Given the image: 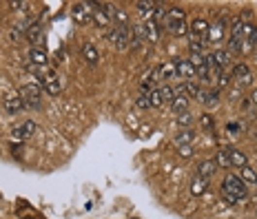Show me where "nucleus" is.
<instances>
[{"label":"nucleus","instance_id":"32","mask_svg":"<svg viewBox=\"0 0 257 219\" xmlns=\"http://www.w3.org/2000/svg\"><path fill=\"white\" fill-rule=\"evenodd\" d=\"M160 95H162V100H164V104H171L173 98H175V91L169 84H164V86H160Z\"/></svg>","mask_w":257,"mask_h":219},{"label":"nucleus","instance_id":"6","mask_svg":"<svg viewBox=\"0 0 257 219\" xmlns=\"http://www.w3.org/2000/svg\"><path fill=\"white\" fill-rule=\"evenodd\" d=\"M20 100L22 104H25V109L29 111H40L42 109V98H40V86L38 84H25L20 89Z\"/></svg>","mask_w":257,"mask_h":219},{"label":"nucleus","instance_id":"16","mask_svg":"<svg viewBox=\"0 0 257 219\" xmlns=\"http://www.w3.org/2000/svg\"><path fill=\"white\" fill-rule=\"evenodd\" d=\"M22 109H25V104H22L20 95H9V98H5V111H7V115L20 113Z\"/></svg>","mask_w":257,"mask_h":219},{"label":"nucleus","instance_id":"18","mask_svg":"<svg viewBox=\"0 0 257 219\" xmlns=\"http://www.w3.org/2000/svg\"><path fill=\"white\" fill-rule=\"evenodd\" d=\"M228 157H231V166L233 168H244L248 166V157L237 149H228Z\"/></svg>","mask_w":257,"mask_h":219},{"label":"nucleus","instance_id":"1","mask_svg":"<svg viewBox=\"0 0 257 219\" xmlns=\"http://www.w3.org/2000/svg\"><path fill=\"white\" fill-rule=\"evenodd\" d=\"M222 197L226 199L228 204H237V202L248 197V186L244 184V179L240 175L228 173L222 182Z\"/></svg>","mask_w":257,"mask_h":219},{"label":"nucleus","instance_id":"4","mask_svg":"<svg viewBox=\"0 0 257 219\" xmlns=\"http://www.w3.org/2000/svg\"><path fill=\"white\" fill-rule=\"evenodd\" d=\"M106 40L118 51H124L133 40V27H111V29L106 31Z\"/></svg>","mask_w":257,"mask_h":219},{"label":"nucleus","instance_id":"28","mask_svg":"<svg viewBox=\"0 0 257 219\" xmlns=\"http://www.w3.org/2000/svg\"><path fill=\"white\" fill-rule=\"evenodd\" d=\"M215 164L220 166V168H233V166H231V157H228V149H220V151H217Z\"/></svg>","mask_w":257,"mask_h":219},{"label":"nucleus","instance_id":"7","mask_svg":"<svg viewBox=\"0 0 257 219\" xmlns=\"http://www.w3.org/2000/svg\"><path fill=\"white\" fill-rule=\"evenodd\" d=\"M71 18L76 20L78 25H89L91 20H93L91 2H78V5H73V9H71Z\"/></svg>","mask_w":257,"mask_h":219},{"label":"nucleus","instance_id":"34","mask_svg":"<svg viewBox=\"0 0 257 219\" xmlns=\"http://www.w3.org/2000/svg\"><path fill=\"white\" fill-rule=\"evenodd\" d=\"M191 122H193V115L188 113V111H187V113H180V115H177V124H180L182 129H188V126H191Z\"/></svg>","mask_w":257,"mask_h":219},{"label":"nucleus","instance_id":"19","mask_svg":"<svg viewBox=\"0 0 257 219\" xmlns=\"http://www.w3.org/2000/svg\"><path fill=\"white\" fill-rule=\"evenodd\" d=\"M213 60H215V65L220 67L222 71L231 67V53H228L226 49H217V51H213Z\"/></svg>","mask_w":257,"mask_h":219},{"label":"nucleus","instance_id":"36","mask_svg":"<svg viewBox=\"0 0 257 219\" xmlns=\"http://www.w3.org/2000/svg\"><path fill=\"white\" fill-rule=\"evenodd\" d=\"M228 82H231V75H228V73H222L220 78H217V89H222V86H228Z\"/></svg>","mask_w":257,"mask_h":219},{"label":"nucleus","instance_id":"22","mask_svg":"<svg viewBox=\"0 0 257 219\" xmlns=\"http://www.w3.org/2000/svg\"><path fill=\"white\" fill-rule=\"evenodd\" d=\"M157 73V80H173L175 78V67H173V62H164V65H160L155 69Z\"/></svg>","mask_w":257,"mask_h":219},{"label":"nucleus","instance_id":"41","mask_svg":"<svg viewBox=\"0 0 257 219\" xmlns=\"http://www.w3.org/2000/svg\"><path fill=\"white\" fill-rule=\"evenodd\" d=\"M251 102H253V104H257V89L253 91V95H251Z\"/></svg>","mask_w":257,"mask_h":219},{"label":"nucleus","instance_id":"31","mask_svg":"<svg viewBox=\"0 0 257 219\" xmlns=\"http://www.w3.org/2000/svg\"><path fill=\"white\" fill-rule=\"evenodd\" d=\"M149 98H151V109H162V106H164V100H162V95H160V89H153L151 93H149Z\"/></svg>","mask_w":257,"mask_h":219},{"label":"nucleus","instance_id":"29","mask_svg":"<svg viewBox=\"0 0 257 219\" xmlns=\"http://www.w3.org/2000/svg\"><path fill=\"white\" fill-rule=\"evenodd\" d=\"M40 34H42L40 22H34V25L29 27V31H27V38H29L31 45H38V40H40Z\"/></svg>","mask_w":257,"mask_h":219},{"label":"nucleus","instance_id":"27","mask_svg":"<svg viewBox=\"0 0 257 219\" xmlns=\"http://www.w3.org/2000/svg\"><path fill=\"white\" fill-rule=\"evenodd\" d=\"M113 27H131L126 11L118 9V7H116V11H113Z\"/></svg>","mask_w":257,"mask_h":219},{"label":"nucleus","instance_id":"38","mask_svg":"<svg viewBox=\"0 0 257 219\" xmlns=\"http://www.w3.org/2000/svg\"><path fill=\"white\" fill-rule=\"evenodd\" d=\"M9 7H11V9H16V11H25L29 5H27V2H16V0H14V2H9Z\"/></svg>","mask_w":257,"mask_h":219},{"label":"nucleus","instance_id":"8","mask_svg":"<svg viewBox=\"0 0 257 219\" xmlns=\"http://www.w3.org/2000/svg\"><path fill=\"white\" fill-rule=\"evenodd\" d=\"M226 18H217L213 25H208V42L213 45H220L224 40V34H226Z\"/></svg>","mask_w":257,"mask_h":219},{"label":"nucleus","instance_id":"12","mask_svg":"<svg viewBox=\"0 0 257 219\" xmlns=\"http://www.w3.org/2000/svg\"><path fill=\"white\" fill-rule=\"evenodd\" d=\"M40 82H42V89H45L49 95H58V93L62 91V82H60V78H58L56 73H47V75H42Z\"/></svg>","mask_w":257,"mask_h":219},{"label":"nucleus","instance_id":"11","mask_svg":"<svg viewBox=\"0 0 257 219\" xmlns=\"http://www.w3.org/2000/svg\"><path fill=\"white\" fill-rule=\"evenodd\" d=\"M173 91H175V98H173V102H171V109L175 111L177 115L187 113V111H188V100H191V98L187 95V91H184V86H182V84L177 86V89H173Z\"/></svg>","mask_w":257,"mask_h":219},{"label":"nucleus","instance_id":"9","mask_svg":"<svg viewBox=\"0 0 257 219\" xmlns=\"http://www.w3.org/2000/svg\"><path fill=\"white\" fill-rule=\"evenodd\" d=\"M173 67H175V78H182L184 82H191L195 78V67L188 62V60H173Z\"/></svg>","mask_w":257,"mask_h":219},{"label":"nucleus","instance_id":"17","mask_svg":"<svg viewBox=\"0 0 257 219\" xmlns=\"http://www.w3.org/2000/svg\"><path fill=\"white\" fill-rule=\"evenodd\" d=\"M29 60H31V65L38 67V69H42V67H45L47 62H49V58H47V51H45V49H40V47H34V49H31Z\"/></svg>","mask_w":257,"mask_h":219},{"label":"nucleus","instance_id":"26","mask_svg":"<svg viewBox=\"0 0 257 219\" xmlns=\"http://www.w3.org/2000/svg\"><path fill=\"white\" fill-rule=\"evenodd\" d=\"M244 35H246V45H248V49L257 51V27L248 22V25H246V31H244Z\"/></svg>","mask_w":257,"mask_h":219},{"label":"nucleus","instance_id":"30","mask_svg":"<svg viewBox=\"0 0 257 219\" xmlns=\"http://www.w3.org/2000/svg\"><path fill=\"white\" fill-rule=\"evenodd\" d=\"M182 86H184V91H187V95H188V98H200V86H197V82H193V80H191V82H182Z\"/></svg>","mask_w":257,"mask_h":219},{"label":"nucleus","instance_id":"10","mask_svg":"<svg viewBox=\"0 0 257 219\" xmlns=\"http://www.w3.org/2000/svg\"><path fill=\"white\" fill-rule=\"evenodd\" d=\"M38 131V126H35V122H31V119H27V122H22L20 126H16L14 131H11V137L16 139V142H25V139H29L31 135Z\"/></svg>","mask_w":257,"mask_h":219},{"label":"nucleus","instance_id":"5","mask_svg":"<svg viewBox=\"0 0 257 219\" xmlns=\"http://www.w3.org/2000/svg\"><path fill=\"white\" fill-rule=\"evenodd\" d=\"M113 11L116 7L109 2H91V14H93V22L98 27H113Z\"/></svg>","mask_w":257,"mask_h":219},{"label":"nucleus","instance_id":"24","mask_svg":"<svg viewBox=\"0 0 257 219\" xmlns=\"http://www.w3.org/2000/svg\"><path fill=\"white\" fill-rule=\"evenodd\" d=\"M155 5H157V2H136V7H137V11H140V16H142V18H146V20H153V14H155Z\"/></svg>","mask_w":257,"mask_h":219},{"label":"nucleus","instance_id":"20","mask_svg":"<svg viewBox=\"0 0 257 219\" xmlns=\"http://www.w3.org/2000/svg\"><path fill=\"white\" fill-rule=\"evenodd\" d=\"M217 170V164L215 159H208V162H202L200 166H197V177H204V179H211L213 173Z\"/></svg>","mask_w":257,"mask_h":219},{"label":"nucleus","instance_id":"37","mask_svg":"<svg viewBox=\"0 0 257 219\" xmlns=\"http://www.w3.org/2000/svg\"><path fill=\"white\" fill-rule=\"evenodd\" d=\"M177 153H180L182 157H191V155H193V146H180V149H177Z\"/></svg>","mask_w":257,"mask_h":219},{"label":"nucleus","instance_id":"2","mask_svg":"<svg viewBox=\"0 0 257 219\" xmlns=\"http://www.w3.org/2000/svg\"><path fill=\"white\" fill-rule=\"evenodd\" d=\"M164 29L169 34H173L175 38H182V35H188V25H187V14L180 7H171L167 11V22H164Z\"/></svg>","mask_w":257,"mask_h":219},{"label":"nucleus","instance_id":"3","mask_svg":"<svg viewBox=\"0 0 257 219\" xmlns=\"http://www.w3.org/2000/svg\"><path fill=\"white\" fill-rule=\"evenodd\" d=\"M188 38H191V53H202L204 42L208 40V22L206 20H193L188 25Z\"/></svg>","mask_w":257,"mask_h":219},{"label":"nucleus","instance_id":"35","mask_svg":"<svg viewBox=\"0 0 257 219\" xmlns=\"http://www.w3.org/2000/svg\"><path fill=\"white\" fill-rule=\"evenodd\" d=\"M200 124L204 126L206 131H211L213 129V118H211V115H202V118H200Z\"/></svg>","mask_w":257,"mask_h":219},{"label":"nucleus","instance_id":"33","mask_svg":"<svg viewBox=\"0 0 257 219\" xmlns=\"http://www.w3.org/2000/svg\"><path fill=\"white\" fill-rule=\"evenodd\" d=\"M137 109H151V98H149V93H140L136 100Z\"/></svg>","mask_w":257,"mask_h":219},{"label":"nucleus","instance_id":"39","mask_svg":"<svg viewBox=\"0 0 257 219\" xmlns=\"http://www.w3.org/2000/svg\"><path fill=\"white\" fill-rule=\"evenodd\" d=\"M20 151H22L20 142H18V144H11V153H14V157H20Z\"/></svg>","mask_w":257,"mask_h":219},{"label":"nucleus","instance_id":"40","mask_svg":"<svg viewBox=\"0 0 257 219\" xmlns=\"http://www.w3.org/2000/svg\"><path fill=\"white\" fill-rule=\"evenodd\" d=\"M226 131H228V133H233V135H235L237 131H240V124H237V122H235V124H233V122H231V124L226 126Z\"/></svg>","mask_w":257,"mask_h":219},{"label":"nucleus","instance_id":"13","mask_svg":"<svg viewBox=\"0 0 257 219\" xmlns=\"http://www.w3.org/2000/svg\"><path fill=\"white\" fill-rule=\"evenodd\" d=\"M202 102V104L206 106V109H215L217 104H220V91L217 89H211V91H200V98H197Z\"/></svg>","mask_w":257,"mask_h":219},{"label":"nucleus","instance_id":"14","mask_svg":"<svg viewBox=\"0 0 257 219\" xmlns=\"http://www.w3.org/2000/svg\"><path fill=\"white\" fill-rule=\"evenodd\" d=\"M193 142H195V131L193 129H182L180 133H175V137H173V144L180 149V146H193Z\"/></svg>","mask_w":257,"mask_h":219},{"label":"nucleus","instance_id":"21","mask_svg":"<svg viewBox=\"0 0 257 219\" xmlns=\"http://www.w3.org/2000/svg\"><path fill=\"white\" fill-rule=\"evenodd\" d=\"M82 55H85V60L89 65H98V60H100V53H98L96 45H91V42H85V45H82Z\"/></svg>","mask_w":257,"mask_h":219},{"label":"nucleus","instance_id":"15","mask_svg":"<svg viewBox=\"0 0 257 219\" xmlns=\"http://www.w3.org/2000/svg\"><path fill=\"white\" fill-rule=\"evenodd\" d=\"M233 78H235L240 84H251L253 73H251V69H248L246 65H235V69H233Z\"/></svg>","mask_w":257,"mask_h":219},{"label":"nucleus","instance_id":"23","mask_svg":"<svg viewBox=\"0 0 257 219\" xmlns=\"http://www.w3.org/2000/svg\"><path fill=\"white\" fill-rule=\"evenodd\" d=\"M208 182H211V179H204V177H197L195 175V179L191 182V193L195 195V197L197 195H204L208 190Z\"/></svg>","mask_w":257,"mask_h":219},{"label":"nucleus","instance_id":"25","mask_svg":"<svg viewBox=\"0 0 257 219\" xmlns=\"http://www.w3.org/2000/svg\"><path fill=\"white\" fill-rule=\"evenodd\" d=\"M240 177L244 179L246 186H257V168H253V166H244Z\"/></svg>","mask_w":257,"mask_h":219}]
</instances>
